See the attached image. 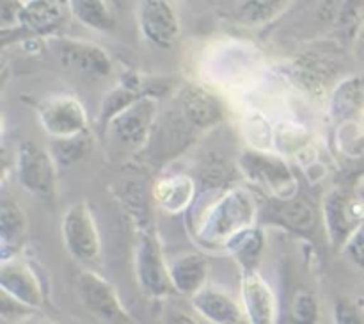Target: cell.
<instances>
[{
  "instance_id": "1",
  "label": "cell",
  "mask_w": 364,
  "mask_h": 324,
  "mask_svg": "<svg viewBox=\"0 0 364 324\" xmlns=\"http://www.w3.org/2000/svg\"><path fill=\"white\" fill-rule=\"evenodd\" d=\"M256 203L245 189L224 192L203 216L199 241L208 248H226L228 242L247 228L256 226Z\"/></svg>"
},
{
  "instance_id": "2",
  "label": "cell",
  "mask_w": 364,
  "mask_h": 324,
  "mask_svg": "<svg viewBox=\"0 0 364 324\" xmlns=\"http://www.w3.org/2000/svg\"><path fill=\"white\" fill-rule=\"evenodd\" d=\"M60 235L68 255L84 266L95 269L102 258V237L95 216L85 202H77L66 209L60 221Z\"/></svg>"
},
{
  "instance_id": "3",
  "label": "cell",
  "mask_w": 364,
  "mask_h": 324,
  "mask_svg": "<svg viewBox=\"0 0 364 324\" xmlns=\"http://www.w3.org/2000/svg\"><path fill=\"white\" fill-rule=\"evenodd\" d=\"M16 178L21 187L43 202L57 194V162L50 150L34 141H21L16 150Z\"/></svg>"
},
{
  "instance_id": "4",
  "label": "cell",
  "mask_w": 364,
  "mask_h": 324,
  "mask_svg": "<svg viewBox=\"0 0 364 324\" xmlns=\"http://www.w3.org/2000/svg\"><path fill=\"white\" fill-rule=\"evenodd\" d=\"M77 292L82 305L103 324H134L116 287L95 269H84L77 276Z\"/></svg>"
},
{
  "instance_id": "5",
  "label": "cell",
  "mask_w": 364,
  "mask_h": 324,
  "mask_svg": "<svg viewBox=\"0 0 364 324\" xmlns=\"http://www.w3.org/2000/svg\"><path fill=\"white\" fill-rule=\"evenodd\" d=\"M135 276L148 298L164 299L174 292L169 263L155 231H144L135 249Z\"/></svg>"
},
{
  "instance_id": "6",
  "label": "cell",
  "mask_w": 364,
  "mask_h": 324,
  "mask_svg": "<svg viewBox=\"0 0 364 324\" xmlns=\"http://www.w3.org/2000/svg\"><path fill=\"white\" fill-rule=\"evenodd\" d=\"M323 219L331 244L334 248H345L364 224V202L334 189L323 199Z\"/></svg>"
},
{
  "instance_id": "7",
  "label": "cell",
  "mask_w": 364,
  "mask_h": 324,
  "mask_svg": "<svg viewBox=\"0 0 364 324\" xmlns=\"http://www.w3.org/2000/svg\"><path fill=\"white\" fill-rule=\"evenodd\" d=\"M156 117H159V100L155 95H148L117 113L107 123V127L121 145L142 148L151 137Z\"/></svg>"
},
{
  "instance_id": "8",
  "label": "cell",
  "mask_w": 364,
  "mask_h": 324,
  "mask_svg": "<svg viewBox=\"0 0 364 324\" xmlns=\"http://www.w3.org/2000/svg\"><path fill=\"white\" fill-rule=\"evenodd\" d=\"M43 130L52 139H66L87 132V110L70 95H57L43 100L38 109Z\"/></svg>"
},
{
  "instance_id": "9",
  "label": "cell",
  "mask_w": 364,
  "mask_h": 324,
  "mask_svg": "<svg viewBox=\"0 0 364 324\" xmlns=\"http://www.w3.org/2000/svg\"><path fill=\"white\" fill-rule=\"evenodd\" d=\"M240 167L249 180L263 185L283 199L290 198L297 187L294 174L279 157L265 155L262 152H247L242 155Z\"/></svg>"
},
{
  "instance_id": "10",
  "label": "cell",
  "mask_w": 364,
  "mask_h": 324,
  "mask_svg": "<svg viewBox=\"0 0 364 324\" xmlns=\"http://www.w3.org/2000/svg\"><path fill=\"white\" fill-rule=\"evenodd\" d=\"M0 292L32 310L41 308L45 303V288L41 280L20 256L4 260L0 263Z\"/></svg>"
},
{
  "instance_id": "11",
  "label": "cell",
  "mask_w": 364,
  "mask_h": 324,
  "mask_svg": "<svg viewBox=\"0 0 364 324\" xmlns=\"http://www.w3.org/2000/svg\"><path fill=\"white\" fill-rule=\"evenodd\" d=\"M142 36L159 48H171L180 36V20L169 0H142L139 7Z\"/></svg>"
},
{
  "instance_id": "12",
  "label": "cell",
  "mask_w": 364,
  "mask_h": 324,
  "mask_svg": "<svg viewBox=\"0 0 364 324\" xmlns=\"http://www.w3.org/2000/svg\"><path fill=\"white\" fill-rule=\"evenodd\" d=\"M240 301L251 324H276L279 305L274 288L259 271H245L240 280Z\"/></svg>"
},
{
  "instance_id": "13",
  "label": "cell",
  "mask_w": 364,
  "mask_h": 324,
  "mask_svg": "<svg viewBox=\"0 0 364 324\" xmlns=\"http://www.w3.org/2000/svg\"><path fill=\"white\" fill-rule=\"evenodd\" d=\"M191 301L194 312L210 324H251L242 301L220 287L206 285Z\"/></svg>"
},
{
  "instance_id": "14",
  "label": "cell",
  "mask_w": 364,
  "mask_h": 324,
  "mask_svg": "<svg viewBox=\"0 0 364 324\" xmlns=\"http://www.w3.org/2000/svg\"><path fill=\"white\" fill-rule=\"evenodd\" d=\"M59 61L64 68L92 77H105L112 71V59L100 45L80 39H63L59 43Z\"/></svg>"
},
{
  "instance_id": "15",
  "label": "cell",
  "mask_w": 364,
  "mask_h": 324,
  "mask_svg": "<svg viewBox=\"0 0 364 324\" xmlns=\"http://www.w3.org/2000/svg\"><path fill=\"white\" fill-rule=\"evenodd\" d=\"M223 107L213 95L198 85H188L180 95V117L196 130H206L223 121Z\"/></svg>"
},
{
  "instance_id": "16",
  "label": "cell",
  "mask_w": 364,
  "mask_h": 324,
  "mask_svg": "<svg viewBox=\"0 0 364 324\" xmlns=\"http://www.w3.org/2000/svg\"><path fill=\"white\" fill-rule=\"evenodd\" d=\"M169 271L174 292L194 298L208 283L210 262L201 253H183L169 262Z\"/></svg>"
},
{
  "instance_id": "17",
  "label": "cell",
  "mask_w": 364,
  "mask_h": 324,
  "mask_svg": "<svg viewBox=\"0 0 364 324\" xmlns=\"http://www.w3.org/2000/svg\"><path fill=\"white\" fill-rule=\"evenodd\" d=\"M27 235V216L16 199L2 198L0 202V258L9 260L18 256Z\"/></svg>"
},
{
  "instance_id": "18",
  "label": "cell",
  "mask_w": 364,
  "mask_h": 324,
  "mask_svg": "<svg viewBox=\"0 0 364 324\" xmlns=\"http://www.w3.org/2000/svg\"><path fill=\"white\" fill-rule=\"evenodd\" d=\"M153 199L167 214H181L196 198V182L187 174H171L153 185Z\"/></svg>"
},
{
  "instance_id": "19",
  "label": "cell",
  "mask_w": 364,
  "mask_h": 324,
  "mask_svg": "<svg viewBox=\"0 0 364 324\" xmlns=\"http://www.w3.org/2000/svg\"><path fill=\"white\" fill-rule=\"evenodd\" d=\"M148 95L159 96V93H155V88L146 84L144 78H142L141 75L134 73V71L123 75L119 84L114 89H110V93L105 96V100H103L102 113H100L102 123L107 127V123H109L117 113H121V110L127 109L128 105L137 102L139 98Z\"/></svg>"
},
{
  "instance_id": "20",
  "label": "cell",
  "mask_w": 364,
  "mask_h": 324,
  "mask_svg": "<svg viewBox=\"0 0 364 324\" xmlns=\"http://www.w3.org/2000/svg\"><path fill=\"white\" fill-rule=\"evenodd\" d=\"M63 0H25L20 27L38 36L52 34L63 21Z\"/></svg>"
},
{
  "instance_id": "21",
  "label": "cell",
  "mask_w": 364,
  "mask_h": 324,
  "mask_svg": "<svg viewBox=\"0 0 364 324\" xmlns=\"http://www.w3.org/2000/svg\"><path fill=\"white\" fill-rule=\"evenodd\" d=\"M263 248H265L263 231L259 228L251 226L247 230L240 231L238 235H235L224 249L237 260L242 273H245V271H258Z\"/></svg>"
},
{
  "instance_id": "22",
  "label": "cell",
  "mask_w": 364,
  "mask_h": 324,
  "mask_svg": "<svg viewBox=\"0 0 364 324\" xmlns=\"http://www.w3.org/2000/svg\"><path fill=\"white\" fill-rule=\"evenodd\" d=\"M68 6L82 25L92 31L109 32L116 25V18L105 0H68Z\"/></svg>"
},
{
  "instance_id": "23",
  "label": "cell",
  "mask_w": 364,
  "mask_h": 324,
  "mask_svg": "<svg viewBox=\"0 0 364 324\" xmlns=\"http://www.w3.org/2000/svg\"><path fill=\"white\" fill-rule=\"evenodd\" d=\"M290 0H240L238 20L249 27H259L276 20L288 7Z\"/></svg>"
},
{
  "instance_id": "24",
  "label": "cell",
  "mask_w": 364,
  "mask_h": 324,
  "mask_svg": "<svg viewBox=\"0 0 364 324\" xmlns=\"http://www.w3.org/2000/svg\"><path fill=\"white\" fill-rule=\"evenodd\" d=\"M92 148V139L87 132H82V134L75 135V137H66V139H53L52 148L50 153L55 159L57 166L63 164V166H70V164L80 162L82 159L89 155Z\"/></svg>"
},
{
  "instance_id": "25",
  "label": "cell",
  "mask_w": 364,
  "mask_h": 324,
  "mask_svg": "<svg viewBox=\"0 0 364 324\" xmlns=\"http://www.w3.org/2000/svg\"><path fill=\"white\" fill-rule=\"evenodd\" d=\"M320 317V305L316 296L308 288H299L290 303L291 324H316Z\"/></svg>"
},
{
  "instance_id": "26",
  "label": "cell",
  "mask_w": 364,
  "mask_h": 324,
  "mask_svg": "<svg viewBox=\"0 0 364 324\" xmlns=\"http://www.w3.org/2000/svg\"><path fill=\"white\" fill-rule=\"evenodd\" d=\"M34 310L25 306L23 303L16 301L11 296L0 292V315L6 323H18V320H25L32 315Z\"/></svg>"
},
{
  "instance_id": "27",
  "label": "cell",
  "mask_w": 364,
  "mask_h": 324,
  "mask_svg": "<svg viewBox=\"0 0 364 324\" xmlns=\"http://www.w3.org/2000/svg\"><path fill=\"white\" fill-rule=\"evenodd\" d=\"M334 324H364V317L347 299H338L333 310Z\"/></svg>"
},
{
  "instance_id": "28",
  "label": "cell",
  "mask_w": 364,
  "mask_h": 324,
  "mask_svg": "<svg viewBox=\"0 0 364 324\" xmlns=\"http://www.w3.org/2000/svg\"><path fill=\"white\" fill-rule=\"evenodd\" d=\"M21 6V0H0V21L4 32L9 27H20Z\"/></svg>"
},
{
  "instance_id": "29",
  "label": "cell",
  "mask_w": 364,
  "mask_h": 324,
  "mask_svg": "<svg viewBox=\"0 0 364 324\" xmlns=\"http://www.w3.org/2000/svg\"><path fill=\"white\" fill-rule=\"evenodd\" d=\"M345 251L350 256L352 262L364 273V224L359 228L358 234L348 241V244L345 246Z\"/></svg>"
},
{
  "instance_id": "30",
  "label": "cell",
  "mask_w": 364,
  "mask_h": 324,
  "mask_svg": "<svg viewBox=\"0 0 364 324\" xmlns=\"http://www.w3.org/2000/svg\"><path fill=\"white\" fill-rule=\"evenodd\" d=\"M167 324H199V320L196 319L192 313L185 312V310H171L169 317H167Z\"/></svg>"
},
{
  "instance_id": "31",
  "label": "cell",
  "mask_w": 364,
  "mask_h": 324,
  "mask_svg": "<svg viewBox=\"0 0 364 324\" xmlns=\"http://www.w3.org/2000/svg\"><path fill=\"white\" fill-rule=\"evenodd\" d=\"M358 45H359V48H361V52L364 53V18H363L361 25H359V31H358Z\"/></svg>"
},
{
  "instance_id": "32",
  "label": "cell",
  "mask_w": 364,
  "mask_h": 324,
  "mask_svg": "<svg viewBox=\"0 0 364 324\" xmlns=\"http://www.w3.org/2000/svg\"><path fill=\"white\" fill-rule=\"evenodd\" d=\"M359 198H361L363 202H364V184H363V187H361V192H359Z\"/></svg>"
},
{
  "instance_id": "33",
  "label": "cell",
  "mask_w": 364,
  "mask_h": 324,
  "mask_svg": "<svg viewBox=\"0 0 364 324\" xmlns=\"http://www.w3.org/2000/svg\"><path fill=\"white\" fill-rule=\"evenodd\" d=\"M34 324H52V323H48V320H41V323H34Z\"/></svg>"
},
{
  "instance_id": "34",
  "label": "cell",
  "mask_w": 364,
  "mask_h": 324,
  "mask_svg": "<svg viewBox=\"0 0 364 324\" xmlns=\"http://www.w3.org/2000/svg\"><path fill=\"white\" fill-rule=\"evenodd\" d=\"M361 121H363V125H364V107H363V113H361Z\"/></svg>"
},
{
  "instance_id": "35",
  "label": "cell",
  "mask_w": 364,
  "mask_h": 324,
  "mask_svg": "<svg viewBox=\"0 0 364 324\" xmlns=\"http://www.w3.org/2000/svg\"><path fill=\"white\" fill-rule=\"evenodd\" d=\"M187 2H191V0H187Z\"/></svg>"
}]
</instances>
